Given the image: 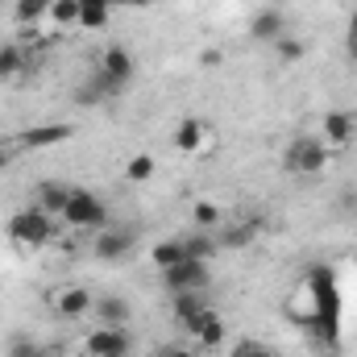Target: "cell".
I'll list each match as a JSON object with an SVG mask.
<instances>
[{"label":"cell","instance_id":"obj_1","mask_svg":"<svg viewBox=\"0 0 357 357\" xmlns=\"http://www.w3.org/2000/svg\"><path fill=\"white\" fill-rule=\"evenodd\" d=\"M4 233H8V241H13V245L33 250V245L54 241V216H50V212H42L38 204H29V208H21V212H13V216H8Z\"/></svg>","mask_w":357,"mask_h":357},{"label":"cell","instance_id":"obj_2","mask_svg":"<svg viewBox=\"0 0 357 357\" xmlns=\"http://www.w3.org/2000/svg\"><path fill=\"white\" fill-rule=\"evenodd\" d=\"M328 162H333V150L320 142V137H291V146L282 150V167L291 171V175H320V171H328Z\"/></svg>","mask_w":357,"mask_h":357},{"label":"cell","instance_id":"obj_3","mask_svg":"<svg viewBox=\"0 0 357 357\" xmlns=\"http://www.w3.org/2000/svg\"><path fill=\"white\" fill-rule=\"evenodd\" d=\"M63 220L71 229H104L108 225V204L96 191H88V187H71V199L63 208Z\"/></svg>","mask_w":357,"mask_h":357},{"label":"cell","instance_id":"obj_4","mask_svg":"<svg viewBox=\"0 0 357 357\" xmlns=\"http://www.w3.org/2000/svg\"><path fill=\"white\" fill-rule=\"evenodd\" d=\"M212 312H216V307H212L208 291H178V295H171V316H175V324L187 337H195V328H199Z\"/></svg>","mask_w":357,"mask_h":357},{"label":"cell","instance_id":"obj_5","mask_svg":"<svg viewBox=\"0 0 357 357\" xmlns=\"http://www.w3.org/2000/svg\"><path fill=\"white\" fill-rule=\"evenodd\" d=\"M328 150H349L357 146V112L349 108H328L320 116V133H316Z\"/></svg>","mask_w":357,"mask_h":357},{"label":"cell","instance_id":"obj_6","mask_svg":"<svg viewBox=\"0 0 357 357\" xmlns=\"http://www.w3.org/2000/svg\"><path fill=\"white\" fill-rule=\"evenodd\" d=\"M46 303H50V312L54 316H63V320H84L91 316V291L88 287H79V282H63V287H54V291H46Z\"/></svg>","mask_w":357,"mask_h":357},{"label":"cell","instance_id":"obj_7","mask_svg":"<svg viewBox=\"0 0 357 357\" xmlns=\"http://www.w3.org/2000/svg\"><path fill=\"white\" fill-rule=\"evenodd\" d=\"M84 357H129L133 354V341L125 328H112V324H100L84 337Z\"/></svg>","mask_w":357,"mask_h":357},{"label":"cell","instance_id":"obj_8","mask_svg":"<svg viewBox=\"0 0 357 357\" xmlns=\"http://www.w3.org/2000/svg\"><path fill=\"white\" fill-rule=\"evenodd\" d=\"M212 142H216V133H212L208 121H199V116H183V121L175 125V150L178 154H187V158L208 154Z\"/></svg>","mask_w":357,"mask_h":357},{"label":"cell","instance_id":"obj_9","mask_svg":"<svg viewBox=\"0 0 357 357\" xmlns=\"http://www.w3.org/2000/svg\"><path fill=\"white\" fill-rule=\"evenodd\" d=\"M162 287L178 295V291H208V262L199 258H183L171 270H162Z\"/></svg>","mask_w":357,"mask_h":357},{"label":"cell","instance_id":"obj_10","mask_svg":"<svg viewBox=\"0 0 357 357\" xmlns=\"http://www.w3.org/2000/svg\"><path fill=\"white\" fill-rule=\"evenodd\" d=\"M100 79H104L112 91L129 88V79H133V54H129L125 46H116V42H112V46L100 54Z\"/></svg>","mask_w":357,"mask_h":357},{"label":"cell","instance_id":"obj_11","mask_svg":"<svg viewBox=\"0 0 357 357\" xmlns=\"http://www.w3.org/2000/svg\"><path fill=\"white\" fill-rule=\"evenodd\" d=\"M133 250V233L129 229H100V237L91 241V254L100 258V262H116V258H125Z\"/></svg>","mask_w":357,"mask_h":357},{"label":"cell","instance_id":"obj_12","mask_svg":"<svg viewBox=\"0 0 357 357\" xmlns=\"http://www.w3.org/2000/svg\"><path fill=\"white\" fill-rule=\"evenodd\" d=\"M282 33H287V17H282L278 8H258V13L250 17V38H254V42L274 46Z\"/></svg>","mask_w":357,"mask_h":357},{"label":"cell","instance_id":"obj_13","mask_svg":"<svg viewBox=\"0 0 357 357\" xmlns=\"http://www.w3.org/2000/svg\"><path fill=\"white\" fill-rule=\"evenodd\" d=\"M258 220H237V225H229V229H220L216 233V245L220 250H245V245H254L258 241Z\"/></svg>","mask_w":357,"mask_h":357},{"label":"cell","instance_id":"obj_14","mask_svg":"<svg viewBox=\"0 0 357 357\" xmlns=\"http://www.w3.org/2000/svg\"><path fill=\"white\" fill-rule=\"evenodd\" d=\"M91 316H96L100 324L125 328V320H129V303H125L121 295H104V299H96V303H91Z\"/></svg>","mask_w":357,"mask_h":357},{"label":"cell","instance_id":"obj_15","mask_svg":"<svg viewBox=\"0 0 357 357\" xmlns=\"http://www.w3.org/2000/svg\"><path fill=\"white\" fill-rule=\"evenodd\" d=\"M67 199H71V187H67V183L46 178V183L38 187V208H42V212H50V216H63Z\"/></svg>","mask_w":357,"mask_h":357},{"label":"cell","instance_id":"obj_16","mask_svg":"<svg viewBox=\"0 0 357 357\" xmlns=\"http://www.w3.org/2000/svg\"><path fill=\"white\" fill-rule=\"evenodd\" d=\"M25 75V50L17 42H4L0 46V84H13Z\"/></svg>","mask_w":357,"mask_h":357},{"label":"cell","instance_id":"obj_17","mask_svg":"<svg viewBox=\"0 0 357 357\" xmlns=\"http://www.w3.org/2000/svg\"><path fill=\"white\" fill-rule=\"evenodd\" d=\"M178 241H183V254H187V258H199V262L216 258V250H220V245H216V237H212L208 229H199L195 237H178Z\"/></svg>","mask_w":357,"mask_h":357},{"label":"cell","instance_id":"obj_18","mask_svg":"<svg viewBox=\"0 0 357 357\" xmlns=\"http://www.w3.org/2000/svg\"><path fill=\"white\" fill-rule=\"evenodd\" d=\"M191 220H195V229H208V233H212V229L225 220V208H220L216 199H195V204H191Z\"/></svg>","mask_w":357,"mask_h":357},{"label":"cell","instance_id":"obj_19","mask_svg":"<svg viewBox=\"0 0 357 357\" xmlns=\"http://www.w3.org/2000/svg\"><path fill=\"white\" fill-rule=\"evenodd\" d=\"M13 17L21 25H38L50 17V0H13Z\"/></svg>","mask_w":357,"mask_h":357},{"label":"cell","instance_id":"obj_20","mask_svg":"<svg viewBox=\"0 0 357 357\" xmlns=\"http://www.w3.org/2000/svg\"><path fill=\"white\" fill-rule=\"evenodd\" d=\"M195 341L204 345V349H216V345H225V320H220V312H212L199 328H195Z\"/></svg>","mask_w":357,"mask_h":357},{"label":"cell","instance_id":"obj_21","mask_svg":"<svg viewBox=\"0 0 357 357\" xmlns=\"http://www.w3.org/2000/svg\"><path fill=\"white\" fill-rule=\"evenodd\" d=\"M183 258H187V254H183V241H158V245L150 250V262L158 266V274L171 270L175 262H183Z\"/></svg>","mask_w":357,"mask_h":357},{"label":"cell","instance_id":"obj_22","mask_svg":"<svg viewBox=\"0 0 357 357\" xmlns=\"http://www.w3.org/2000/svg\"><path fill=\"white\" fill-rule=\"evenodd\" d=\"M71 133H75L71 125H50V129H29L21 142H25V146H50V142H67Z\"/></svg>","mask_w":357,"mask_h":357},{"label":"cell","instance_id":"obj_23","mask_svg":"<svg viewBox=\"0 0 357 357\" xmlns=\"http://www.w3.org/2000/svg\"><path fill=\"white\" fill-rule=\"evenodd\" d=\"M50 21H54L59 29L79 25V0H50Z\"/></svg>","mask_w":357,"mask_h":357},{"label":"cell","instance_id":"obj_24","mask_svg":"<svg viewBox=\"0 0 357 357\" xmlns=\"http://www.w3.org/2000/svg\"><path fill=\"white\" fill-rule=\"evenodd\" d=\"M154 171H158V162H154L150 154H133V158L125 162V178H129V183H150Z\"/></svg>","mask_w":357,"mask_h":357},{"label":"cell","instance_id":"obj_25","mask_svg":"<svg viewBox=\"0 0 357 357\" xmlns=\"http://www.w3.org/2000/svg\"><path fill=\"white\" fill-rule=\"evenodd\" d=\"M274 59H278V63H299V59H303V42L291 38V33H282V38L274 42Z\"/></svg>","mask_w":357,"mask_h":357},{"label":"cell","instance_id":"obj_26","mask_svg":"<svg viewBox=\"0 0 357 357\" xmlns=\"http://www.w3.org/2000/svg\"><path fill=\"white\" fill-rule=\"evenodd\" d=\"M233 357H278L270 345H262V341H241L237 349H233Z\"/></svg>","mask_w":357,"mask_h":357},{"label":"cell","instance_id":"obj_27","mask_svg":"<svg viewBox=\"0 0 357 357\" xmlns=\"http://www.w3.org/2000/svg\"><path fill=\"white\" fill-rule=\"evenodd\" d=\"M38 354H42V349H38L29 337H13V341H8V357H38Z\"/></svg>","mask_w":357,"mask_h":357},{"label":"cell","instance_id":"obj_28","mask_svg":"<svg viewBox=\"0 0 357 357\" xmlns=\"http://www.w3.org/2000/svg\"><path fill=\"white\" fill-rule=\"evenodd\" d=\"M345 50H349V59L357 63V4H354V13H349V29H345Z\"/></svg>","mask_w":357,"mask_h":357},{"label":"cell","instance_id":"obj_29","mask_svg":"<svg viewBox=\"0 0 357 357\" xmlns=\"http://www.w3.org/2000/svg\"><path fill=\"white\" fill-rule=\"evenodd\" d=\"M154 357H195V354H191L187 345H162V349H158Z\"/></svg>","mask_w":357,"mask_h":357},{"label":"cell","instance_id":"obj_30","mask_svg":"<svg viewBox=\"0 0 357 357\" xmlns=\"http://www.w3.org/2000/svg\"><path fill=\"white\" fill-rule=\"evenodd\" d=\"M199 63H204V67H216V63H220V50H204Z\"/></svg>","mask_w":357,"mask_h":357},{"label":"cell","instance_id":"obj_31","mask_svg":"<svg viewBox=\"0 0 357 357\" xmlns=\"http://www.w3.org/2000/svg\"><path fill=\"white\" fill-rule=\"evenodd\" d=\"M8 158H13V154H8V150H0V175H4V167H8Z\"/></svg>","mask_w":357,"mask_h":357},{"label":"cell","instance_id":"obj_32","mask_svg":"<svg viewBox=\"0 0 357 357\" xmlns=\"http://www.w3.org/2000/svg\"><path fill=\"white\" fill-rule=\"evenodd\" d=\"M38 357H67V354H63V349H42Z\"/></svg>","mask_w":357,"mask_h":357},{"label":"cell","instance_id":"obj_33","mask_svg":"<svg viewBox=\"0 0 357 357\" xmlns=\"http://www.w3.org/2000/svg\"><path fill=\"white\" fill-rule=\"evenodd\" d=\"M129 4H150V0H129Z\"/></svg>","mask_w":357,"mask_h":357}]
</instances>
